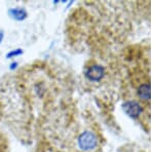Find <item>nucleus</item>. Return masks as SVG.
<instances>
[{
  "label": "nucleus",
  "instance_id": "nucleus-1",
  "mask_svg": "<svg viewBox=\"0 0 154 152\" xmlns=\"http://www.w3.org/2000/svg\"><path fill=\"white\" fill-rule=\"evenodd\" d=\"M98 145V138L91 132H84L78 137V146L83 151H91Z\"/></svg>",
  "mask_w": 154,
  "mask_h": 152
},
{
  "label": "nucleus",
  "instance_id": "nucleus-2",
  "mask_svg": "<svg viewBox=\"0 0 154 152\" xmlns=\"http://www.w3.org/2000/svg\"><path fill=\"white\" fill-rule=\"evenodd\" d=\"M123 107H125V111L126 112V114L136 119L142 118L144 116V113H145L144 112L145 111L144 110V107L136 100H128V101H126L123 104ZM146 111L148 112L147 109H146Z\"/></svg>",
  "mask_w": 154,
  "mask_h": 152
},
{
  "label": "nucleus",
  "instance_id": "nucleus-3",
  "mask_svg": "<svg viewBox=\"0 0 154 152\" xmlns=\"http://www.w3.org/2000/svg\"><path fill=\"white\" fill-rule=\"evenodd\" d=\"M84 74H85L86 78H88L91 81H99L105 75V69L101 65L93 64L91 66L86 68Z\"/></svg>",
  "mask_w": 154,
  "mask_h": 152
},
{
  "label": "nucleus",
  "instance_id": "nucleus-4",
  "mask_svg": "<svg viewBox=\"0 0 154 152\" xmlns=\"http://www.w3.org/2000/svg\"><path fill=\"white\" fill-rule=\"evenodd\" d=\"M9 14L14 18V20H19V21H23L27 18L28 14L26 12V11L23 8H11L9 11Z\"/></svg>",
  "mask_w": 154,
  "mask_h": 152
},
{
  "label": "nucleus",
  "instance_id": "nucleus-5",
  "mask_svg": "<svg viewBox=\"0 0 154 152\" xmlns=\"http://www.w3.org/2000/svg\"><path fill=\"white\" fill-rule=\"evenodd\" d=\"M22 53H23V51H22V49H16V51L7 54V58H11V57H14V56H19V54H21Z\"/></svg>",
  "mask_w": 154,
  "mask_h": 152
},
{
  "label": "nucleus",
  "instance_id": "nucleus-6",
  "mask_svg": "<svg viewBox=\"0 0 154 152\" xmlns=\"http://www.w3.org/2000/svg\"><path fill=\"white\" fill-rule=\"evenodd\" d=\"M16 66H18V63H12L11 65V69H14L16 68Z\"/></svg>",
  "mask_w": 154,
  "mask_h": 152
},
{
  "label": "nucleus",
  "instance_id": "nucleus-7",
  "mask_svg": "<svg viewBox=\"0 0 154 152\" xmlns=\"http://www.w3.org/2000/svg\"><path fill=\"white\" fill-rule=\"evenodd\" d=\"M2 39H3V33H1V32H0V42L2 41Z\"/></svg>",
  "mask_w": 154,
  "mask_h": 152
}]
</instances>
